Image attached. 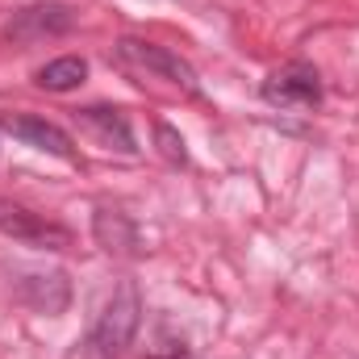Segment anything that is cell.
Instances as JSON below:
<instances>
[{"instance_id": "cell-9", "label": "cell", "mask_w": 359, "mask_h": 359, "mask_svg": "<svg viewBox=\"0 0 359 359\" xmlns=\"http://www.w3.org/2000/svg\"><path fill=\"white\" fill-rule=\"evenodd\" d=\"M34 80H38V88H46V92H72L88 80V63L80 55H63V59L46 63Z\"/></svg>"}, {"instance_id": "cell-5", "label": "cell", "mask_w": 359, "mask_h": 359, "mask_svg": "<svg viewBox=\"0 0 359 359\" xmlns=\"http://www.w3.org/2000/svg\"><path fill=\"white\" fill-rule=\"evenodd\" d=\"M264 100L276 109H313L322 104V76L309 63H288L264 80Z\"/></svg>"}, {"instance_id": "cell-2", "label": "cell", "mask_w": 359, "mask_h": 359, "mask_svg": "<svg viewBox=\"0 0 359 359\" xmlns=\"http://www.w3.org/2000/svg\"><path fill=\"white\" fill-rule=\"evenodd\" d=\"M117 63L147 76V80H168L172 88L188 92V96L196 92V72L168 46H155V42H142V38H121L117 42Z\"/></svg>"}, {"instance_id": "cell-4", "label": "cell", "mask_w": 359, "mask_h": 359, "mask_svg": "<svg viewBox=\"0 0 359 359\" xmlns=\"http://www.w3.org/2000/svg\"><path fill=\"white\" fill-rule=\"evenodd\" d=\"M76 29V8L72 4H59V0H42V4H25L17 8L8 21H4V38L17 42V46H29V42H42V38H59Z\"/></svg>"}, {"instance_id": "cell-3", "label": "cell", "mask_w": 359, "mask_h": 359, "mask_svg": "<svg viewBox=\"0 0 359 359\" xmlns=\"http://www.w3.org/2000/svg\"><path fill=\"white\" fill-rule=\"evenodd\" d=\"M0 234L13 238V243H25V247H42V251H67L72 247V230L0 196Z\"/></svg>"}, {"instance_id": "cell-10", "label": "cell", "mask_w": 359, "mask_h": 359, "mask_svg": "<svg viewBox=\"0 0 359 359\" xmlns=\"http://www.w3.org/2000/svg\"><path fill=\"white\" fill-rule=\"evenodd\" d=\"M155 142H159V151H163V159H168V163H176V168H184V163H188L184 138H180L168 121H159V126H155Z\"/></svg>"}, {"instance_id": "cell-6", "label": "cell", "mask_w": 359, "mask_h": 359, "mask_svg": "<svg viewBox=\"0 0 359 359\" xmlns=\"http://www.w3.org/2000/svg\"><path fill=\"white\" fill-rule=\"evenodd\" d=\"M0 130H8V134L21 138L25 147L46 151V155H55V159H76L72 134L59 130V126L46 121V117H34V113H4V117H0Z\"/></svg>"}, {"instance_id": "cell-8", "label": "cell", "mask_w": 359, "mask_h": 359, "mask_svg": "<svg viewBox=\"0 0 359 359\" xmlns=\"http://www.w3.org/2000/svg\"><path fill=\"white\" fill-rule=\"evenodd\" d=\"M92 230H96V243H100L109 255H138V230H134V222H130L126 213H117V209H96Z\"/></svg>"}, {"instance_id": "cell-1", "label": "cell", "mask_w": 359, "mask_h": 359, "mask_svg": "<svg viewBox=\"0 0 359 359\" xmlns=\"http://www.w3.org/2000/svg\"><path fill=\"white\" fill-rule=\"evenodd\" d=\"M138 326H142V301H138V288H134L130 280H121V284L113 288V297L104 301L100 318H96V330H92V347H96V351H100L104 359L121 355V351L134 343Z\"/></svg>"}, {"instance_id": "cell-7", "label": "cell", "mask_w": 359, "mask_h": 359, "mask_svg": "<svg viewBox=\"0 0 359 359\" xmlns=\"http://www.w3.org/2000/svg\"><path fill=\"white\" fill-rule=\"evenodd\" d=\"M76 121L88 130L92 138H100L109 151H121V155H134V130H130V117L121 109H109V104H88V109H76Z\"/></svg>"}]
</instances>
